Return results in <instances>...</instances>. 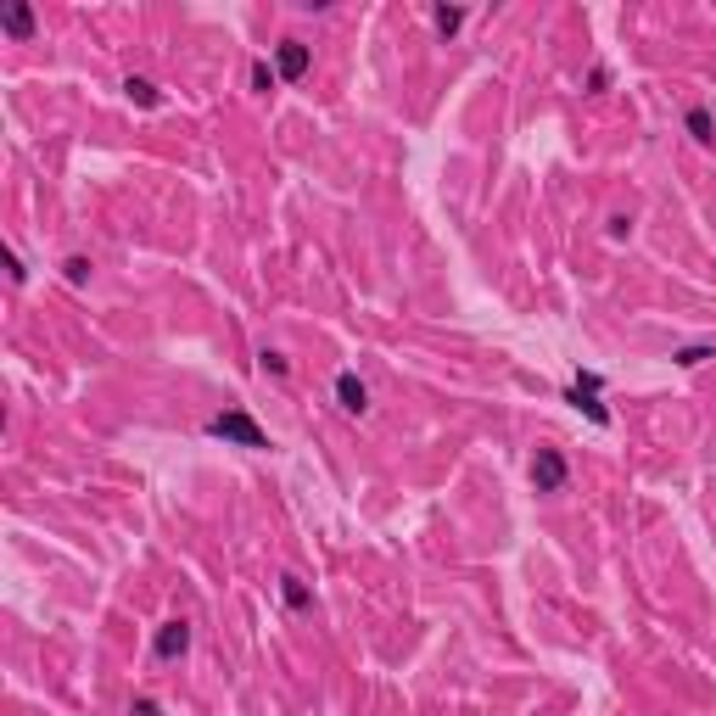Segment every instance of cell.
I'll return each mask as SVG.
<instances>
[{
  "label": "cell",
  "mask_w": 716,
  "mask_h": 716,
  "mask_svg": "<svg viewBox=\"0 0 716 716\" xmlns=\"http://www.w3.org/2000/svg\"><path fill=\"white\" fill-rule=\"evenodd\" d=\"M689 135H694L700 146L716 140V118H711V107H694V112H689Z\"/></svg>",
  "instance_id": "cell-11"
},
{
  "label": "cell",
  "mask_w": 716,
  "mask_h": 716,
  "mask_svg": "<svg viewBox=\"0 0 716 716\" xmlns=\"http://www.w3.org/2000/svg\"><path fill=\"white\" fill-rule=\"evenodd\" d=\"M257 370H264V375H291V358L280 347H264V353H257Z\"/></svg>",
  "instance_id": "cell-14"
},
{
  "label": "cell",
  "mask_w": 716,
  "mask_h": 716,
  "mask_svg": "<svg viewBox=\"0 0 716 716\" xmlns=\"http://www.w3.org/2000/svg\"><path fill=\"white\" fill-rule=\"evenodd\" d=\"M90 275H95V264H90L84 252H73L68 264H62V280H68V285H90Z\"/></svg>",
  "instance_id": "cell-12"
},
{
  "label": "cell",
  "mask_w": 716,
  "mask_h": 716,
  "mask_svg": "<svg viewBox=\"0 0 716 716\" xmlns=\"http://www.w3.org/2000/svg\"><path fill=\"white\" fill-rule=\"evenodd\" d=\"M123 95H129L135 107H146V112H157V107H162V90H157L151 79H140V73H129V79H123Z\"/></svg>",
  "instance_id": "cell-7"
},
{
  "label": "cell",
  "mask_w": 716,
  "mask_h": 716,
  "mask_svg": "<svg viewBox=\"0 0 716 716\" xmlns=\"http://www.w3.org/2000/svg\"><path fill=\"white\" fill-rule=\"evenodd\" d=\"M208 437H224V442H236V448H269V431L257 426V420L247 414V409H224V414H213L208 420Z\"/></svg>",
  "instance_id": "cell-1"
},
{
  "label": "cell",
  "mask_w": 716,
  "mask_h": 716,
  "mask_svg": "<svg viewBox=\"0 0 716 716\" xmlns=\"http://www.w3.org/2000/svg\"><path fill=\"white\" fill-rule=\"evenodd\" d=\"M275 84H280V73L269 68V62H252V90H257V95H269Z\"/></svg>",
  "instance_id": "cell-15"
},
{
  "label": "cell",
  "mask_w": 716,
  "mask_h": 716,
  "mask_svg": "<svg viewBox=\"0 0 716 716\" xmlns=\"http://www.w3.org/2000/svg\"><path fill=\"white\" fill-rule=\"evenodd\" d=\"M0 34L28 40V34H34V6H6V12H0Z\"/></svg>",
  "instance_id": "cell-8"
},
{
  "label": "cell",
  "mask_w": 716,
  "mask_h": 716,
  "mask_svg": "<svg viewBox=\"0 0 716 716\" xmlns=\"http://www.w3.org/2000/svg\"><path fill=\"white\" fill-rule=\"evenodd\" d=\"M465 6H431V28H437V34L442 40H453V34H460V28H465Z\"/></svg>",
  "instance_id": "cell-9"
},
{
  "label": "cell",
  "mask_w": 716,
  "mask_h": 716,
  "mask_svg": "<svg viewBox=\"0 0 716 716\" xmlns=\"http://www.w3.org/2000/svg\"><path fill=\"white\" fill-rule=\"evenodd\" d=\"M672 358H677L682 370H694V364H705V358H716V347H711V342H694V347H677Z\"/></svg>",
  "instance_id": "cell-13"
},
{
  "label": "cell",
  "mask_w": 716,
  "mask_h": 716,
  "mask_svg": "<svg viewBox=\"0 0 716 716\" xmlns=\"http://www.w3.org/2000/svg\"><path fill=\"white\" fill-rule=\"evenodd\" d=\"M190 649V622H162L157 627V638H151V655L157 661H179Z\"/></svg>",
  "instance_id": "cell-5"
},
{
  "label": "cell",
  "mask_w": 716,
  "mask_h": 716,
  "mask_svg": "<svg viewBox=\"0 0 716 716\" xmlns=\"http://www.w3.org/2000/svg\"><path fill=\"white\" fill-rule=\"evenodd\" d=\"M6 269H12V285H23V280H28V269H23V257H17V247H6Z\"/></svg>",
  "instance_id": "cell-16"
},
{
  "label": "cell",
  "mask_w": 716,
  "mask_h": 716,
  "mask_svg": "<svg viewBox=\"0 0 716 716\" xmlns=\"http://www.w3.org/2000/svg\"><path fill=\"white\" fill-rule=\"evenodd\" d=\"M599 386H605V375H599V370H576V381H571L566 403H571V409H582V414L594 420V426H610V409L599 403Z\"/></svg>",
  "instance_id": "cell-2"
},
{
  "label": "cell",
  "mask_w": 716,
  "mask_h": 716,
  "mask_svg": "<svg viewBox=\"0 0 716 716\" xmlns=\"http://www.w3.org/2000/svg\"><path fill=\"white\" fill-rule=\"evenodd\" d=\"M280 594H285V605H291V610H308V605H314V588H308L303 576H291V571L280 576Z\"/></svg>",
  "instance_id": "cell-10"
},
{
  "label": "cell",
  "mask_w": 716,
  "mask_h": 716,
  "mask_svg": "<svg viewBox=\"0 0 716 716\" xmlns=\"http://www.w3.org/2000/svg\"><path fill=\"white\" fill-rule=\"evenodd\" d=\"M308 68H314V51H308L303 40H280V45H275V73H280V79L297 84Z\"/></svg>",
  "instance_id": "cell-4"
},
{
  "label": "cell",
  "mask_w": 716,
  "mask_h": 716,
  "mask_svg": "<svg viewBox=\"0 0 716 716\" xmlns=\"http://www.w3.org/2000/svg\"><path fill=\"white\" fill-rule=\"evenodd\" d=\"M129 716H162V711H157V700H135V711H129Z\"/></svg>",
  "instance_id": "cell-17"
},
{
  "label": "cell",
  "mask_w": 716,
  "mask_h": 716,
  "mask_svg": "<svg viewBox=\"0 0 716 716\" xmlns=\"http://www.w3.org/2000/svg\"><path fill=\"white\" fill-rule=\"evenodd\" d=\"M336 409H342V414H364V409H370V386L358 381L353 370L336 375Z\"/></svg>",
  "instance_id": "cell-6"
},
{
  "label": "cell",
  "mask_w": 716,
  "mask_h": 716,
  "mask_svg": "<svg viewBox=\"0 0 716 716\" xmlns=\"http://www.w3.org/2000/svg\"><path fill=\"white\" fill-rule=\"evenodd\" d=\"M532 487H537V493H560V487H566V453H560V448H537V460H532Z\"/></svg>",
  "instance_id": "cell-3"
}]
</instances>
